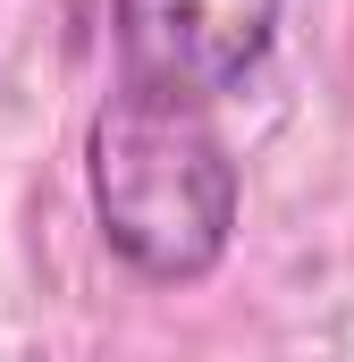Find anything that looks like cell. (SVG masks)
<instances>
[{"label":"cell","instance_id":"obj_1","mask_svg":"<svg viewBox=\"0 0 354 362\" xmlns=\"http://www.w3.org/2000/svg\"><path fill=\"white\" fill-rule=\"evenodd\" d=\"M85 185H93L101 245L152 286H194L236 245L245 177H236V152L202 101L118 85L93 110Z\"/></svg>","mask_w":354,"mask_h":362},{"label":"cell","instance_id":"obj_2","mask_svg":"<svg viewBox=\"0 0 354 362\" xmlns=\"http://www.w3.org/2000/svg\"><path fill=\"white\" fill-rule=\"evenodd\" d=\"M278 8L287 0H110L118 85L211 110L245 76H262L278 51Z\"/></svg>","mask_w":354,"mask_h":362}]
</instances>
